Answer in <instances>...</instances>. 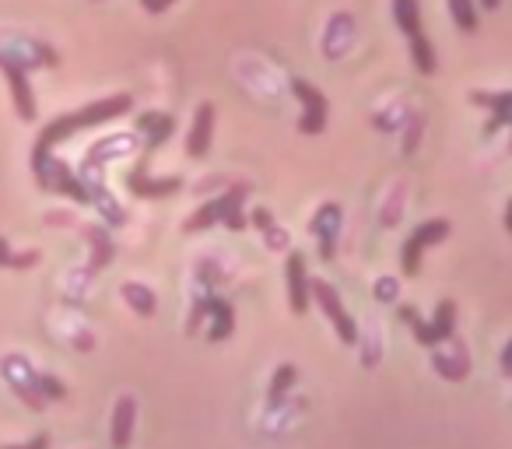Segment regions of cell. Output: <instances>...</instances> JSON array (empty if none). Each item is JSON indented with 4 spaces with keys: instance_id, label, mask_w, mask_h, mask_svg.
Listing matches in <instances>:
<instances>
[{
    "instance_id": "27",
    "label": "cell",
    "mask_w": 512,
    "mask_h": 449,
    "mask_svg": "<svg viewBox=\"0 0 512 449\" xmlns=\"http://www.w3.org/2000/svg\"><path fill=\"white\" fill-rule=\"evenodd\" d=\"M36 383L46 400H67V386L57 376H50V372H36Z\"/></svg>"
},
{
    "instance_id": "29",
    "label": "cell",
    "mask_w": 512,
    "mask_h": 449,
    "mask_svg": "<svg viewBox=\"0 0 512 449\" xmlns=\"http://www.w3.org/2000/svg\"><path fill=\"white\" fill-rule=\"evenodd\" d=\"M376 299H383V302H393V299H397V281H393V278H383V281H379V285H376Z\"/></svg>"
},
{
    "instance_id": "9",
    "label": "cell",
    "mask_w": 512,
    "mask_h": 449,
    "mask_svg": "<svg viewBox=\"0 0 512 449\" xmlns=\"http://www.w3.org/2000/svg\"><path fill=\"white\" fill-rule=\"evenodd\" d=\"M4 379L11 383V390L32 407V411H43L46 407V397L39 393V383H36V369L25 362L22 355H8L4 358Z\"/></svg>"
},
{
    "instance_id": "22",
    "label": "cell",
    "mask_w": 512,
    "mask_h": 449,
    "mask_svg": "<svg viewBox=\"0 0 512 449\" xmlns=\"http://www.w3.org/2000/svg\"><path fill=\"white\" fill-rule=\"evenodd\" d=\"M393 18H397V29L404 32L407 39L418 36L421 29V4L418 0H393Z\"/></svg>"
},
{
    "instance_id": "12",
    "label": "cell",
    "mask_w": 512,
    "mask_h": 449,
    "mask_svg": "<svg viewBox=\"0 0 512 449\" xmlns=\"http://www.w3.org/2000/svg\"><path fill=\"white\" fill-rule=\"evenodd\" d=\"M341 221H344V214H341V207L337 204H323L320 211L313 214V236H316V243H320V257L323 260H334V253H337V236H341Z\"/></svg>"
},
{
    "instance_id": "23",
    "label": "cell",
    "mask_w": 512,
    "mask_h": 449,
    "mask_svg": "<svg viewBox=\"0 0 512 449\" xmlns=\"http://www.w3.org/2000/svg\"><path fill=\"white\" fill-rule=\"evenodd\" d=\"M411 43V60H414V67H418L421 74H435L439 71V57H435V50H432V39L425 36V32H418V36H411L407 39Z\"/></svg>"
},
{
    "instance_id": "33",
    "label": "cell",
    "mask_w": 512,
    "mask_h": 449,
    "mask_svg": "<svg viewBox=\"0 0 512 449\" xmlns=\"http://www.w3.org/2000/svg\"><path fill=\"white\" fill-rule=\"evenodd\" d=\"M477 8H481V11H498V8H502V0H477Z\"/></svg>"
},
{
    "instance_id": "13",
    "label": "cell",
    "mask_w": 512,
    "mask_h": 449,
    "mask_svg": "<svg viewBox=\"0 0 512 449\" xmlns=\"http://www.w3.org/2000/svg\"><path fill=\"white\" fill-rule=\"evenodd\" d=\"M285 281H288V302H292L295 313H306L313 295H309V274H306V257L299 250L288 253L285 260Z\"/></svg>"
},
{
    "instance_id": "5",
    "label": "cell",
    "mask_w": 512,
    "mask_h": 449,
    "mask_svg": "<svg viewBox=\"0 0 512 449\" xmlns=\"http://www.w3.org/2000/svg\"><path fill=\"white\" fill-rule=\"evenodd\" d=\"M449 229H453V225H449L446 218H432V221H421L418 229L404 239V250H400V271H404V278H414V274L421 271L425 250L428 246H439L442 239L449 236Z\"/></svg>"
},
{
    "instance_id": "6",
    "label": "cell",
    "mask_w": 512,
    "mask_h": 449,
    "mask_svg": "<svg viewBox=\"0 0 512 449\" xmlns=\"http://www.w3.org/2000/svg\"><path fill=\"white\" fill-rule=\"evenodd\" d=\"M309 295H313V302L320 306V313L334 323L337 337H341L344 344H358V323L351 320V313L344 309L337 288L330 285V281H309Z\"/></svg>"
},
{
    "instance_id": "31",
    "label": "cell",
    "mask_w": 512,
    "mask_h": 449,
    "mask_svg": "<svg viewBox=\"0 0 512 449\" xmlns=\"http://www.w3.org/2000/svg\"><path fill=\"white\" fill-rule=\"evenodd\" d=\"M4 449H50V439H46V435H36V439L25 442V446H4Z\"/></svg>"
},
{
    "instance_id": "21",
    "label": "cell",
    "mask_w": 512,
    "mask_h": 449,
    "mask_svg": "<svg viewBox=\"0 0 512 449\" xmlns=\"http://www.w3.org/2000/svg\"><path fill=\"white\" fill-rule=\"evenodd\" d=\"M120 292H123V302H127L137 316H155L158 299H155V292H151L148 285H141V281H127Z\"/></svg>"
},
{
    "instance_id": "35",
    "label": "cell",
    "mask_w": 512,
    "mask_h": 449,
    "mask_svg": "<svg viewBox=\"0 0 512 449\" xmlns=\"http://www.w3.org/2000/svg\"><path fill=\"white\" fill-rule=\"evenodd\" d=\"M505 229H509V232H512V218H505Z\"/></svg>"
},
{
    "instance_id": "24",
    "label": "cell",
    "mask_w": 512,
    "mask_h": 449,
    "mask_svg": "<svg viewBox=\"0 0 512 449\" xmlns=\"http://www.w3.org/2000/svg\"><path fill=\"white\" fill-rule=\"evenodd\" d=\"M449 15H453V22L460 32H474L477 22H481L474 0H449Z\"/></svg>"
},
{
    "instance_id": "14",
    "label": "cell",
    "mask_w": 512,
    "mask_h": 449,
    "mask_svg": "<svg viewBox=\"0 0 512 449\" xmlns=\"http://www.w3.org/2000/svg\"><path fill=\"white\" fill-rule=\"evenodd\" d=\"M474 106H484L491 120L484 123V134H498L502 127H512V92H470Z\"/></svg>"
},
{
    "instance_id": "25",
    "label": "cell",
    "mask_w": 512,
    "mask_h": 449,
    "mask_svg": "<svg viewBox=\"0 0 512 449\" xmlns=\"http://www.w3.org/2000/svg\"><path fill=\"white\" fill-rule=\"evenodd\" d=\"M295 379H299V369H295L292 362H285V365H278V372H274V379H271V404H281L285 400V393L295 386Z\"/></svg>"
},
{
    "instance_id": "2",
    "label": "cell",
    "mask_w": 512,
    "mask_h": 449,
    "mask_svg": "<svg viewBox=\"0 0 512 449\" xmlns=\"http://www.w3.org/2000/svg\"><path fill=\"white\" fill-rule=\"evenodd\" d=\"M249 197V183H235L228 186L221 197L207 200V204H200L197 211L186 218L183 232H190V236H197V232L211 229V225H225L228 232H242L246 229V214H242V204H246Z\"/></svg>"
},
{
    "instance_id": "34",
    "label": "cell",
    "mask_w": 512,
    "mask_h": 449,
    "mask_svg": "<svg viewBox=\"0 0 512 449\" xmlns=\"http://www.w3.org/2000/svg\"><path fill=\"white\" fill-rule=\"evenodd\" d=\"M8 239H0V267H4V260H8Z\"/></svg>"
},
{
    "instance_id": "4",
    "label": "cell",
    "mask_w": 512,
    "mask_h": 449,
    "mask_svg": "<svg viewBox=\"0 0 512 449\" xmlns=\"http://www.w3.org/2000/svg\"><path fill=\"white\" fill-rule=\"evenodd\" d=\"M32 172H36V183L43 186L46 193H64V197L78 200V204H92V193H88L85 179H81L67 162H60V158L50 155L46 162L32 165Z\"/></svg>"
},
{
    "instance_id": "26",
    "label": "cell",
    "mask_w": 512,
    "mask_h": 449,
    "mask_svg": "<svg viewBox=\"0 0 512 449\" xmlns=\"http://www.w3.org/2000/svg\"><path fill=\"white\" fill-rule=\"evenodd\" d=\"M253 225H256L260 232H264L267 239H271L274 250H281V246H285V236H281V232L274 229V214L267 211V207H256V211H253Z\"/></svg>"
},
{
    "instance_id": "10",
    "label": "cell",
    "mask_w": 512,
    "mask_h": 449,
    "mask_svg": "<svg viewBox=\"0 0 512 449\" xmlns=\"http://www.w3.org/2000/svg\"><path fill=\"white\" fill-rule=\"evenodd\" d=\"M148 158L151 151H144V158L134 165V172L127 176V190L134 197H144V200H158V197H172V193L183 190V179L169 176V179H151L148 176Z\"/></svg>"
},
{
    "instance_id": "1",
    "label": "cell",
    "mask_w": 512,
    "mask_h": 449,
    "mask_svg": "<svg viewBox=\"0 0 512 449\" xmlns=\"http://www.w3.org/2000/svg\"><path fill=\"white\" fill-rule=\"evenodd\" d=\"M134 109V95H109V99H99L92 102V106L78 109V113H67V116H57V120L50 123V127H43V134H39L36 141V151H32V165L46 162V158L53 155V148H57L60 141H67V137H74L78 130H88V127H99V123H109L116 120V116L130 113Z\"/></svg>"
},
{
    "instance_id": "17",
    "label": "cell",
    "mask_w": 512,
    "mask_h": 449,
    "mask_svg": "<svg viewBox=\"0 0 512 449\" xmlns=\"http://www.w3.org/2000/svg\"><path fill=\"white\" fill-rule=\"evenodd\" d=\"M134 421H137V400L134 397H120L116 400V411H113V449H127L130 439H134Z\"/></svg>"
},
{
    "instance_id": "8",
    "label": "cell",
    "mask_w": 512,
    "mask_h": 449,
    "mask_svg": "<svg viewBox=\"0 0 512 449\" xmlns=\"http://www.w3.org/2000/svg\"><path fill=\"white\" fill-rule=\"evenodd\" d=\"M0 71H4V78H8L11 85V99H15V113L22 116L25 123H32L39 116L36 109V95H32V85H29V64H22V60H11V57H0Z\"/></svg>"
},
{
    "instance_id": "18",
    "label": "cell",
    "mask_w": 512,
    "mask_h": 449,
    "mask_svg": "<svg viewBox=\"0 0 512 449\" xmlns=\"http://www.w3.org/2000/svg\"><path fill=\"white\" fill-rule=\"evenodd\" d=\"M81 236H85V243L92 246L88 271H102V267H109V260L116 257V246H113V239H109V229H102V225H81Z\"/></svg>"
},
{
    "instance_id": "32",
    "label": "cell",
    "mask_w": 512,
    "mask_h": 449,
    "mask_svg": "<svg viewBox=\"0 0 512 449\" xmlns=\"http://www.w3.org/2000/svg\"><path fill=\"white\" fill-rule=\"evenodd\" d=\"M502 369H505V376H512V341L505 344V351H502Z\"/></svg>"
},
{
    "instance_id": "28",
    "label": "cell",
    "mask_w": 512,
    "mask_h": 449,
    "mask_svg": "<svg viewBox=\"0 0 512 449\" xmlns=\"http://www.w3.org/2000/svg\"><path fill=\"white\" fill-rule=\"evenodd\" d=\"M39 264V250H29V253H8L4 267H15V271H25V267H36Z\"/></svg>"
},
{
    "instance_id": "19",
    "label": "cell",
    "mask_w": 512,
    "mask_h": 449,
    "mask_svg": "<svg viewBox=\"0 0 512 449\" xmlns=\"http://www.w3.org/2000/svg\"><path fill=\"white\" fill-rule=\"evenodd\" d=\"M432 365H435V372H439L442 379H449V383H460V379L470 376V358H467V351H463V344L456 341V337H453V355H442V351H435Z\"/></svg>"
},
{
    "instance_id": "20",
    "label": "cell",
    "mask_w": 512,
    "mask_h": 449,
    "mask_svg": "<svg viewBox=\"0 0 512 449\" xmlns=\"http://www.w3.org/2000/svg\"><path fill=\"white\" fill-rule=\"evenodd\" d=\"M207 316H211V330H207V341H225L228 334L235 330V309L228 306L225 299H214V295H207Z\"/></svg>"
},
{
    "instance_id": "30",
    "label": "cell",
    "mask_w": 512,
    "mask_h": 449,
    "mask_svg": "<svg viewBox=\"0 0 512 449\" xmlns=\"http://www.w3.org/2000/svg\"><path fill=\"white\" fill-rule=\"evenodd\" d=\"M144 11H151V15H162V11H169L176 0H141Z\"/></svg>"
},
{
    "instance_id": "3",
    "label": "cell",
    "mask_w": 512,
    "mask_h": 449,
    "mask_svg": "<svg viewBox=\"0 0 512 449\" xmlns=\"http://www.w3.org/2000/svg\"><path fill=\"white\" fill-rule=\"evenodd\" d=\"M397 316H400V323H407V327L414 330V341H418L421 348H439V344L456 337V302L453 299L439 302L432 323L421 320V313L414 306H397Z\"/></svg>"
},
{
    "instance_id": "7",
    "label": "cell",
    "mask_w": 512,
    "mask_h": 449,
    "mask_svg": "<svg viewBox=\"0 0 512 449\" xmlns=\"http://www.w3.org/2000/svg\"><path fill=\"white\" fill-rule=\"evenodd\" d=\"M295 99L302 102V116H299V130L302 134H323L327 130V95L320 92L316 85H309L306 78L292 81Z\"/></svg>"
},
{
    "instance_id": "15",
    "label": "cell",
    "mask_w": 512,
    "mask_h": 449,
    "mask_svg": "<svg viewBox=\"0 0 512 449\" xmlns=\"http://www.w3.org/2000/svg\"><path fill=\"white\" fill-rule=\"evenodd\" d=\"M211 141H214V106L211 102H200L197 113H193L190 134H186V155L204 158L211 151Z\"/></svg>"
},
{
    "instance_id": "16",
    "label": "cell",
    "mask_w": 512,
    "mask_h": 449,
    "mask_svg": "<svg viewBox=\"0 0 512 449\" xmlns=\"http://www.w3.org/2000/svg\"><path fill=\"white\" fill-rule=\"evenodd\" d=\"M137 130L148 137L144 151H151V155H155V151L172 137V130H176V120H172L169 113H141V116H137Z\"/></svg>"
},
{
    "instance_id": "11",
    "label": "cell",
    "mask_w": 512,
    "mask_h": 449,
    "mask_svg": "<svg viewBox=\"0 0 512 449\" xmlns=\"http://www.w3.org/2000/svg\"><path fill=\"white\" fill-rule=\"evenodd\" d=\"M0 57L22 60L32 71L36 67H57L60 57L43 43V39H0Z\"/></svg>"
},
{
    "instance_id": "36",
    "label": "cell",
    "mask_w": 512,
    "mask_h": 449,
    "mask_svg": "<svg viewBox=\"0 0 512 449\" xmlns=\"http://www.w3.org/2000/svg\"><path fill=\"white\" fill-rule=\"evenodd\" d=\"M505 218H512V200H509V211H505Z\"/></svg>"
}]
</instances>
